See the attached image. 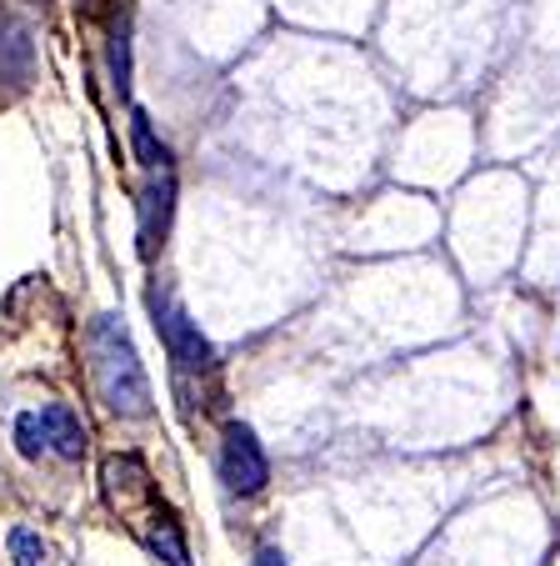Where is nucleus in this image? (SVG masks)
<instances>
[{
  "instance_id": "nucleus-1",
  "label": "nucleus",
  "mask_w": 560,
  "mask_h": 566,
  "mask_svg": "<svg viewBox=\"0 0 560 566\" xmlns=\"http://www.w3.org/2000/svg\"><path fill=\"white\" fill-rule=\"evenodd\" d=\"M85 356H91V381H96V396L106 401L116 417L140 421L156 411V391H150V376L136 356V342H130L126 321L116 311H101L91 326H85Z\"/></svg>"
},
{
  "instance_id": "nucleus-2",
  "label": "nucleus",
  "mask_w": 560,
  "mask_h": 566,
  "mask_svg": "<svg viewBox=\"0 0 560 566\" xmlns=\"http://www.w3.org/2000/svg\"><path fill=\"white\" fill-rule=\"evenodd\" d=\"M15 451H21L25 461H41V457L81 461L85 457V427L71 407L21 411V417H15Z\"/></svg>"
},
{
  "instance_id": "nucleus-3",
  "label": "nucleus",
  "mask_w": 560,
  "mask_h": 566,
  "mask_svg": "<svg viewBox=\"0 0 560 566\" xmlns=\"http://www.w3.org/2000/svg\"><path fill=\"white\" fill-rule=\"evenodd\" d=\"M150 311H156V332H160V342H166L176 371L211 376L215 371V346L205 342V332L191 321V311H180L176 301H166V296H150Z\"/></svg>"
},
{
  "instance_id": "nucleus-4",
  "label": "nucleus",
  "mask_w": 560,
  "mask_h": 566,
  "mask_svg": "<svg viewBox=\"0 0 560 566\" xmlns=\"http://www.w3.org/2000/svg\"><path fill=\"white\" fill-rule=\"evenodd\" d=\"M221 481L235 496H261L265 481H271V461H265L261 441L245 421H231L221 431Z\"/></svg>"
},
{
  "instance_id": "nucleus-5",
  "label": "nucleus",
  "mask_w": 560,
  "mask_h": 566,
  "mask_svg": "<svg viewBox=\"0 0 560 566\" xmlns=\"http://www.w3.org/2000/svg\"><path fill=\"white\" fill-rule=\"evenodd\" d=\"M170 211H176V166L146 171V191H140V256H156V247L170 231Z\"/></svg>"
},
{
  "instance_id": "nucleus-6",
  "label": "nucleus",
  "mask_w": 560,
  "mask_h": 566,
  "mask_svg": "<svg viewBox=\"0 0 560 566\" xmlns=\"http://www.w3.org/2000/svg\"><path fill=\"white\" fill-rule=\"evenodd\" d=\"M0 81L6 86H25L35 81V35L25 21L0 15Z\"/></svg>"
},
{
  "instance_id": "nucleus-7",
  "label": "nucleus",
  "mask_w": 560,
  "mask_h": 566,
  "mask_svg": "<svg viewBox=\"0 0 560 566\" xmlns=\"http://www.w3.org/2000/svg\"><path fill=\"white\" fill-rule=\"evenodd\" d=\"M146 546L160 556L166 566H191V546L180 532V516L166 502H150V526H146Z\"/></svg>"
},
{
  "instance_id": "nucleus-8",
  "label": "nucleus",
  "mask_w": 560,
  "mask_h": 566,
  "mask_svg": "<svg viewBox=\"0 0 560 566\" xmlns=\"http://www.w3.org/2000/svg\"><path fill=\"white\" fill-rule=\"evenodd\" d=\"M130 146H136V160L146 166V171H166L170 166V146L156 136V126H150L146 111H130Z\"/></svg>"
},
{
  "instance_id": "nucleus-9",
  "label": "nucleus",
  "mask_w": 560,
  "mask_h": 566,
  "mask_svg": "<svg viewBox=\"0 0 560 566\" xmlns=\"http://www.w3.org/2000/svg\"><path fill=\"white\" fill-rule=\"evenodd\" d=\"M6 552H11L15 566H45L51 562V546L41 542L35 526H11V532H6Z\"/></svg>"
},
{
  "instance_id": "nucleus-10",
  "label": "nucleus",
  "mask_w": 560,
  "mask_h": 566,
  "mask_svg": "<svg viewBox=\"0 0 560 566\" xmlns=\"http://www.w3.org/2000/svg\"><path fill=\"white\" fill-rule=\"evenodd\" d=\"M110 81H116L120 96L130 91V31H126V21L110 25Z\"/></svg>"
},
{
  "instance_id": "nucleus-11",
  "label": "nucleus",
  "mask_w": 560,
  "mask_h": 566,
  "mask_svg": "<svg viewBox=\"0 0 560 566\" xmlns=\"http://www.w3.org/2000/svg\"><path fill=\"white\" fill-rule=\"evenodd\" d=\"M251 566H290V562H286V552H275V546H261Z\"/></svg>"
},
{
  "instance_id": "nucleus-12",
  "label": "nucleus",
  "mask_w": 560,
  "mask_h": 566,
  "mask_svg": "<svg viewBox=\"0 0 560 566\" xmlns=\"http://www.w3.org/2000/svg\"><path fill=\"white\" fill-rule=\"evenodd\" d=\"M81 6H85V11H96V6H101V0H81Z\"/></svg>"
},
{
  "instance_id": "nucleus-13",
  "label": "nucleus",
  "mask_w": 560,
  "mask_h": 566,
  "mask_svg": "<svg viewBox=\"0 0 560 566\" xmlns=\"http://www.w3.org/2000/svg\"><path fill=\"white\" fill-rule=\"evenodd\" d=\"M25 6H45V0H25Z\"/></svg>"
}]
</instances>
